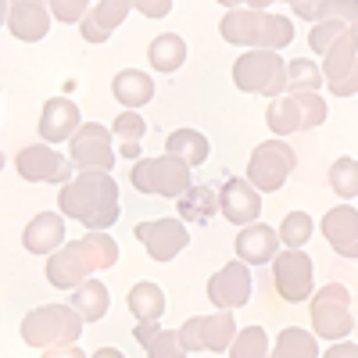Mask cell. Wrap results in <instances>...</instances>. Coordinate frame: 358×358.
Here are the masks:
<instances>
[{
  "instance_id": "cell-1",
  "label": "cell",
  "mask_w": 358,
  "mask_h": 358,
  "mask_svg": "<svg viewBox=\"0 0 358 358\" xmlns=\"http://www.w3.org/2000/svg\"><path fill=\"white\" fill-rule=\"evenodd\" d=\"M57 208H62V215L83 222L94 233L111 229L118 222V187L111 172H79L72 183L62 187Z\"/></svg>"
},
{
  "instance_id": "cell-2",
  "label": "cell",
  "mask_w": 358,
  "mask_h": 358,
  "mask_svg": "<svg viewBox=\"0 0 358 358\" xmlns=\"http://www.w3.org/2000/svg\"><path fill=\"white\" fill-rule=\"evenodd\" d=\"M115 262H118V244L104 233H90L47 258V283L57 290H76L97 268H111Z\"/></svg>"
},
{
  "instance_id": "cell-3",
  "label": "cell",
  "mask_w": 358,
  "mask_h": 358,
  "mask_svg": "<svg viewBox=\"0 0 358 358\" xmlns=\"http://www.w3.org/2000/svg\"><path fill=\"white\" fill-rule=\"evenodd\" d=\"M219 33L226 43L251 47V50H280L294 40V22L276 11H255V8H233L222 15Z\"/></svg>"
},
{
  "instance_id": "cell-4",
  "label": "cell",
  "mask_w": 358,
  "mask_h": 358,
  "mask_svg": "<svg viewBox=\"0 0 358 358\" xmlns=\"http://www.w3.org/2000/svg\"><path fill=\"white\" fill-rule=\"evenodd\" d=\"M265 122L276 136L305 133L326 122V101L319 90H290L283 97H273L265 108Z\"/></svg>"
},
{
  "instance_id": "cell-5",
  "label": "cell",
  "mask_w": 358,
  "mask_h": 358,
  "mask_svg": "<svg viewBox=\"0 0 358 358\" xmlns=\"http://www.w3.org/2000/svg\"><path fill=\"white\" fill-rule=\"evenodd\" d=\"M83 334V315L72 305H40L22 319V341L29 348H65Z\"/></svg>"
},
{
  "instance_id": "cell-6",
  "label": "cell",
  "mask_w": 358,
  "mask_h": 358,
  "mask_svg": "<svg viewBox=\"0 0 358 358\" xmlns=\"http://www.w3.org/2000/svg\"><path fill=\"white\" fill-rule=\"evenodd\" d=\"M233 83L244 94L283 97L287 94V62L276 50H248L233 62Z\"/></svg>"
},
{
  "instance_id": "cell-7",
  "label": "cell",
  "mask_w": 358,
  "mask_h": 358,
  "mask_svg": "<svg viewBox=\"0 0 358 358\" xmlns=\"http://www.w3.org/2000/svg\"><path fill=\"white\" fill-rule=\"evenodd\" d=\"M133 187L140 194H155V197H183L194 183H190V165L179 162L176 155H162V158H143L133 165L129 172Z\"/></svg>"
},
{
  "instance_id": "cell-8",
  "label": "cell",
  "mask_w": 358,
  "mask_h": 358,
  "mask_svg": "<svg viewBox=\"0 0 358 358\" xmlns=\"http://www.w3.org/2000/svg\"><path fill=\"white\" fill-rule=\"evenodd\" d=\"M312 330L315 337L326 341H348V334L355 330V319H351V290L344 283H326L312 297Z\"/></svg>"
},
{
  "instance_id": "cell-9",
  "label": "cell",
  "mask_w": 358,
  "mask_h": 358,
  "mask_svg": "<svg viewBox=\"0 0 358 358\" xmlns=\"http://www.w3.org/2000/svg\"><path fill=\"white\" fill-rule=\"evenodd\" d=\"M297 165V155L287 140H265L258 143L251 158H248V179L262 190V194H273L287 183V176L294 172Z\"/></svg>"
},
{
  "instance_id": "cell-10",
  "label": "cell",
  "mask_w": 358,
  "mask_h": 358,
  "mask_svg": "<svg viewBox=\"0 0 358 358\" xmlns=\"http://www.w3.org/2000/svg\"><path fill=\"white\" fill-rule=\"evenodd\" d=\"M322 76L330 94L337 97H351L358 94V33L344 29V33L322 50Z\"/></svg>"
},
{
  "instance_id": "cell-11",
  "label": "cell",
  "mask_w": 358,
  "mask_h": 358,
  "mask_svg": "<svg viewBox=\"0 0 358 358\" xmlns=\"http://www.w3.org/2000/svg\"><path fill=\"white\" fill-rule=\"evenodd\" d=\"M69 151L79 172H111L115 169V133L97 122H83V129L69 140Z\"/></svg>"
},
{
  "instance_id": "cell-12",
  "label": "cell",
  "mask_w": 358,
  "mask_h": 358,
  "mask_svg": "<svg viewBox=\"0 0 358 358\" xmlns=\"http://www.w3.org/2000/svg\"><path fill=\"white\" fill-rule=\"evenodd\" d=\"M236 319L233 312H215V315H194L183 322V330H179V337H183V348L187 351H229L233 341H236Z\"/></svg>"
},
{
  "instance_id": "cell-13",
  "label": "cell",
  "mask_w": 358,
  "mask_h": 358,
  "mask_svg": "<svg viewBox=\"0 0 358 358\" xmlns=\"http://www.w3.org/2000/svg\"><path fill=\"white\" fill-rule=\"evenodd\" d=\"M15 169L29 183H72V158H65L62 151H54L50 143H29L18 151Z\"/></svg>"
},
{
  "instance_id": "cell-14",
  "label": "cell",
  "mask_w": 358,
  "mask_h": 358,
  "mask_svg": "<svg viewBox=\"0 0 358 358\" xmlns=\"http://www.w3.org/2000/svg\"><path fill=\"white\" fill-rule=\"evenodd\" d=\"M273 283H276V294L287 305H301L312 294V283H315V262L305 251L287 248L273 262Z\"/></svg>"
},
{
  "instance_id": "cell-15",
  "label": "cell",
  "mask_w": 358,
  "mask_h": 358,
  "mask_svg": "<svg viewBox=\"0 0 358 358\" xmlns=\"http://www.w3.org/2000/svg\"><path fill=\"white\" fill-rule=\"evenodd\" d=\"M208 301H212L219 312H236L251 301V268L248 262H229L219 273L208 280Z\"/></svg>"
},
{
  "instance_id": "cell-16",
  "label": "cell",
  "mask_w": 358,
  "mask_h": 358,
  "mask_svg": "<svg viewBox=\"0 0 358 358\" xmlns=\"http://www.w3.org/2000/svg\"><path fill=\"white\" fill-rule=\"evenodd\" d=\"M133 236L143 244V251L151 255L155 262H172L179 251L190 244V233H187L183 219H151V222H140L133 229Z\"/></svg>"
},
{
  "instance_id": "cell-17",
  "label": "cell",
  "mask_w": 358,
  "mask_h": 358,
  "mask_svg": "<svg viewBox=\"0 0 358 358\" xmlns=\"http://www.w3.org/2000/svg\"><path fill=\"white\" fill-rule=\"evenodd\" d=\"M219 212L233 222V226H251L262 212V190L251 179H226V187L219 190Z\"/></svg>"
},
{
  "instance_id": "cell-18",
  "label": "cell",
  "mask_w": 358,
  "mask_h": 358,
  "mask_svg": "<svg viewBox=\"0 0 358 358\" xmlns=\"http://www.w3.org/2000/svg\"><path fill=\"white\" fill-rule=\"evenodd\" d=\"M40 140L43 143H62V140H72L79 129H83V115L76 108V101L69 97H50L40 111Z\"/></svg>"
},
{
  "instance_id": "cell-19",
  "label": "cell",
  "mask_w": 358,
  "mask_h": 358,
  "mask_svg": "<svg viewBox=\"0 0 358 358\" xmlns=\"http://www.w3.org/2000/svg\"><path fill=\"white\" fill-rule=\"evenodd\" d=\"M8 29L22 43H36L50 29V4L47 0H8Z\"/></svg>"
},
{
  "instance_id": "cell-20",
  "label": "cell",
  "mask_w": 358,
  "mask_h": 358,
  "mask_svg": "<svg viewBox=\"0 0 358 358\" xmlns=\"http://www.w3.org/2000/svg\"><path fill=\"white\" fill-rule=\"evenodd\" d=\"M326 244H330L341 258H358V212L348 208V201H341L337 208L322 215L319 222Z\"/></svg>"
},
{
  "instance_id": "cell-21",
  "label": "cell",
  "mask_w": 358,
  "mask_h": 358,
  "mask_svg": "<svg viewBox=\"0 0 358 358\" xmlns=\"http://www.w3.org/2000/svg\"><path fill=\"white\" fill-rule=\"evenodd\" d=\"M280 229L273 226H265V222H251L244 226L241 233H236V258L248 262V265H268V262H276L280 255Z\"/></svg>"
},
{
  "instance_id": "cell-22",
  "label": "cell",
  "mask_w": 358,
  "mask_h": 358,
  "mask_svg": "<svg viewBox=\"0 0 358 358\" xmlns=\"http://www.w3.org/2000/svg\"><path fill=\"white\" fill-rule=\"evenodd\" d=\"M129 11H136L133 0H97V8H90V15L79 22V36L86 43H104L126 22Z\"/></svg>"
},
{
  "instance_id": "cell-23",
  "label": "cell",
  "mask_w": 358,
  "mask_h": 358,
  "mask_svg": "<svg viewBox=\"0 0 358 358\" xmlns=\"http://www.w3.org/2000/svg\"><path fill=\"white\" fill-rule=\"evenodd\" d=\"M65 219L57 215V212H40L33 222L25 226V233H22V244H25V251L29 255H54V251H62L65 248Z\"/></svg>"
},
{
  "instance_id": "cell-24",
  "label": "cell",
  "mask_w": 358,
  "mask_h": 358,
  "mask_svg": "<svg viewBox=\"0 0 358 358\" xmlns=\"http://www.w3.org/2000/svg\"><path fill=\"white\" fill-rule=\"evenodd\" d=\"M111 94H115V101H122L129 111L143 108L147 101L155 97V79L147 72H140V69H122L111 79Z\"/></svg>"
},
{
  "instance_id": "cell-25",
  "label": "cell",
  "mask_w": 358,
  "mask_h": 358,
  "mask_svg": "<svg viewBox=\"0 0 358 358\" xmlns=\"http://www.w3.org/2000/svg\"><path fill=\"white\" fill-rule=\"evenodd\" d=\"M165 155H176L179 162H187L194 169V165H204L208 162L212 143H208V136L197 133V129H176V133L165 136Z\"/></svg>"
},
{
  "instance_id": "cell-26",
  "label": "cell",
  "mask_w": 358,
  "mask_h": 358,
  "mask_svg": "<svg viewBox=\"0 0 358 358\" xmlns=\"http://www.w3.org/2000/svg\"><path fill=\"white\" fill-rule=\"evenodd\" d=\"M147 62H151L158 72H176L187 65V40L176 33H158L147 47Z\"/></svg>"
},
{
  "instance_id": "cell-27",
  "label": "cell",
  "mask_w": 358,
  "mask_h": 358,
  "mask_svg": "<svg viewBox=\"0 0 358 358\" xmlns=\"http://www.w3.org/2000/svg\"><path fill=\"white\" fill-rule=\"evenodd\" d=\"M108 305H111V297H108V287L101 280H86L72 290V308L83 315V322H101Z\"/></svg>"
},
{
  "instance_id": "cell-28",
  "label": "cell",
  "mask_w": 358,
  "mask_h": 358,
  "mask_svg": "<svg viewBox=\"0 0 358 358\" xmlns=\"http://www.w3.org/2000/svg\"><path fill=\"white\" fill-rule=\"evenodd\" d=\"M219 212V194L212 187H190L179 197V219L183 222H208Z\"/></svg>"
},
{
  "instance_id": "cell-29",
  "label": "cell",
  "mask_w": 358,
  "mask_h": 358,
  "mask_svg": "<svg viewBox=\"0 0 358 358\" xmlns=\"http://www.w3.org/2000/svg\"><path fill=\"white\" fill-rule=\"evenodd\" d=\"M129 312L136 315V322H158L165 312V294L158 283H133L129 290Z\"/></svg>"
},
{
  "instance_id": "cell-30",
  "label": "cell",
  "mask_w": 358,
  "mask_h": 358,
  "mask_svg": "<svg viewBox=\"0 0 358 358\" xmlns=\"http://www.w3.org/2000/svg\"><path fill=\"white\" fill-rule=\"evenodd\" d=\"M315 355H319L315 334L301 330V326H287L273 344V358H315Z\"/></svg>"
},
{
  "instance_id": "cell-31",
  "label": "cell",
  "mask_w": 358,
  "mask_h": 358,
  "mask_svg": "<svg viewBox=\"0 0 358 358\" xmlns=\"http://www.w3.org/2000/svg\"><path fill=\"white\" fill-rule=\"evenodd\" d=\"M111 133H115V140H118V155H122V158H140V140H143L147 126H143V118H140L136 111L118 115L115 126H111Z\"/></svg>"
},
{
  "instance_id": "cell-32",
  "label": "cell",
  "mask_w": 358,
  "mask_h": 358,
  "mask_svg": "<svg viewBox=\"0 0 358 358\" xmlns=\"http://www.w3.org/2000/svg\"><path fill=\"white\" fill-rule=\"evenodd\" d=\"M229 358H273V348H268V334L262 326H244L236 334L233 348H229Z\"/></svg>"
},
{
  "instance_id": "cell-33",
  "label": "cell",
  "mask_w": 358,
  "mask_h": 358,
  "mask_svg": "<svg viewBox=\"0 0 358 358\" xmlns=\"http://www.w3.org/2000/svg\"><path fill=\"white\" fill-rule=\"evenodd\" d=\"M312 233H315V222H312L308 212H287L283 222H280V241L294 251H301L312 241Z\"/></svg>"
},
{
  "instance_id": "cell-34",
  "label": "cell",
  "mask_w": 358,
  "mask_h": 358,
  "mask_svg": "<svg viewBox=\"0 0 358 358\" xmlns=\"http://www.w3.org/2000/svg\"><path fill=\"white\" fill-rule=\"evenodd\" d=\"M326 83L322 65L308 62V57H294L287 62V90H319Z\"/></svg>"
},
{
  "instance_id": "cell-35",
  "label": "cell",
  "mask_w": 358,
  "mask_h": 358,
  "mask_svg": "<svg viewBox=\"0 0 358 358\" xmlns=\"http://www.w3.org/2000/svg\"><path fill=\"white\" fill-rule=\"evenodd\" d=\"M330 190H334L341 201L358 197V162H355V158H337V162L330 165Z\"/></svg>"
},
{
  "instance_id": "cell-36",
  "label": "cell",
  "mask_w": 358,
  "mask_h": 358,
  "mask_svg": "<svg viewBox=\"0 0 358 358\" xmlns=\"http://www.w3.org/2000/svg\"><path fill=\"white\" fill-rule=\"evenodd\" d=\"M143 351H147V358H187L190 351L183 348V337H179V330L172 334V330H158L151 341L143 344Z\"/></svg>"
},
{
  "instance_id": "cell-37",
  "label": "cell",
  "mask_w": 358,
  "mask_h": 358,
  "mask_svg": "<svg viewBox=\"0 0 358 358\" xmlns=\"http://www.w3.org/2000/svg\"><path fill=\"white\" fill-rule=\"evenodd\" d=\"M319 22H344L358 33V0H326Z\"/></svg>"
},
{
  "instance_id": "cell-38",
  "label": "cell",
  "mask_w": 358,
  "mask_h": 358,
  "mask_svg": "<svg viewBox=\"0 0 358 358\" xmlns=\"http://www.w3.org/2000/svg\"><path fill=\"white\" fill-rule=\"evenodd\" d=\"M50 4V15L57 18V22H65V25H79L90 11V4H94V0H47Z\"/></svg>"
},
{
  "instance_id": "cell-39",
  "label": "cell",
  "mask_w": 358,
  "mask_h": 358,
  "mask_svg": "<svg viewBox=\"0 0 358 358\" xmlns=\"http://www.w3.org/2000/svg\"><path fill=\"white\" fill-rule=\"evenodd\" d=\"M133 8L143 15V18H165L172 11V0H133Z\"/></svg>"
},
{
  "instance_id": "cell-40",
  "label": "cell",
  "mask_w": 358,
  "mask_h": 358,
  "mask_svg": "<svg viewBox=\"0 0 358 358\" xmlns=\"http://www.w3.org/2000/svg\"><path fill=\"white\" fill-rule=\"evenodd\" d=\"M294 8V15L297 18H305V22H319V15H322V8H326V0H297V4H290Z\"/></svg>"
},
{
  "instance_id": "cell-41",
  "label": "cell",
  "mask_w": 358,
  "mask_h": 358,
  "mask_svg": "<svg viewBox=\"0 0 358 358\" xmlns=\"http://www.w3.org/2000/svg\"><path fill=\"white\" fill-rule=\"evenodd\" d=\"M322 358H358V344H351V341H334L330 348L322 351Z\"/></svg>"
},
{
  "instance_id": "cell-42",
  "label": "cell",
  "mask_w": 358,
  "mask_h": 358,
  "mask_svg": "<svg viewBox=\"0 0 358 358\" xmlns=\"http://www.w3.org/2000/svg\"><path fill=\"white\" fill-rule=\"evenodd\" d=\"M43 358H86V355H83L76 344H65V348H47Z\"/></svg>"
},
{
  "instance_id": "cell-43",
  "label": "cell",
  "mask_w": 358,
  "mask_h": 358,
  "mask_svg": "<svg viewBox=\"0 0 358 358\" xmlns=\"http://www.w3.org/2000/svg\"><path fill=\"white\" fill-rule=\"evenodd\" d=\"M158 330H162L158 322H136V330H133V337H136L140 344H147V341H151V337H155Z\"/></svg>"
},
{
  "instance_id": "cell-44",
  "label": "cell",
  "mask_w": 358,
  "mask_h": 358,
  "mask_svg": "<svg viewBox=\"0 0 358 358\" xmlns=\"http://www.w3.org/2000/svg\"><path fill=\"white\" fill-rule=\"evenodd\" d=\"M90 358H126V355L118 351V348H97V351L90 355Z\"/></svg>"
},
{
  "instance_id": "cell-45",
  "label": "cell",
  "mask_w": 358,
  "mask_h": 358,
  "mask_svg": "<svg viewBox=\"0 0 358 358\" xmlns=\"http://www.w3.org/2000/svg\"><path fill=\"white\" fill-rule=\"evenodd\" d=\"M273 4H283V0H251L248 8H255V11H265V8H273Z\"/></svg>"
},
{
  "instance_id": "cell-46",
  "label": "cell",
  "mask_w": 358,
  "mask_h": 358,
  "mask_svg": "<svg viewBox=\"0 0 358 358\" xmlns=\"http://www.w3.org/2000/svg\"><path fill=\"white\" fill-rule=\"evenodd\" d=\"M219 4L233 11V8H248V4H251V0H219Z\"/></svg>"
},
{
  "instance_id": "cell-47",
  "label": "cell",
  "mask_w": 358,
  "mask_h": 358,
  "mask_svg": "<svg viewBox=\"0 0 358 358\" xmlns=\"http://www.w3.org/2000/svg\"><path fill=\"white\" fill-rule=\"evenodd\" d=\"M283 4H297V0H283Z\"/></svg>"
}]
</instances>
